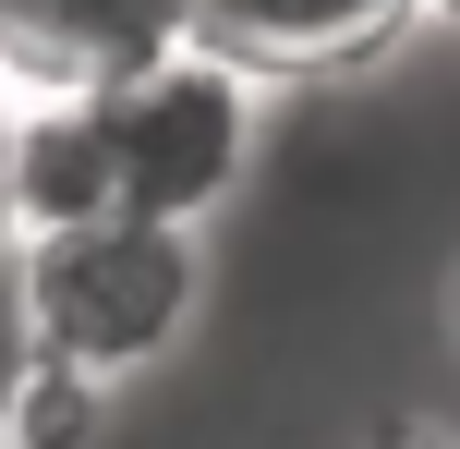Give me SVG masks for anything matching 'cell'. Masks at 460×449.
Segmentation results:
<instances>
[{
    "mask_svg": "<svg viewBox=\"0 0 460 449\" xmlns=\"http://www.w3.org/2000/svg\"><path fill=\"white\" fill-rule=\"evenodd\" d=\"M448 340H460V267H448Z\"/></svg>",
    "mask_w": 460,
    "mask_h": 449,
    "instance_id": "9c48e42d",
    "label": "cell"
},
{
    "mask_svg": "<svg viewBox=\"0 0 460 449\" xmlns=\"http://www.w3.org/2000/svg\"><path fill=\"white\" fill-rule=\"evenodd\" d=\"M267 73L230 61V49L182 37L170 61L121 73V85H97V121H110V170H121V207L146 219H182V231H207L254 194V170H267Z\"/></svg>",
    "mask_w": 460,
    "mask_h": 449,
    "instance_id": "7a4b0ae2",
    "label": "cell"
},
{
    "mask_svg": "<svg viewBox=\"0 0 460 449\" xmlns=\"http://www.w3.org/2000/svg\"><path fill=\"white\" fill-rule=\"evenodd\" d=\"M424 37H460V0H424Z\"/></svg>",
    "mask_w": 460,
    "mask_h": 449,
    "instance_id": "ba28073f",
    "label": "cell"
},
{
    "mask_svg": "<svg viewBox=\"0 0 460 449\" xmlns=\"http://www.w3.org/2000/svg\"><path fill=\"white\" fill-rule=\"evenodd\" d=\"M194 316H207V231H182V219L110 207L24 243V353H61L134 389L194 340Z\"/></svg>",
    "mask_w": 460,
    "mask_h": 449,
    "instance_id": "6da1fadb",
    "label": "cell"
},
{
    "mask_svg": "<svg viewBox=\"0 0 460 449\" xmlns=\"http://www.w3.org/2000/svg\"><path fill=\"white\" fill-rule=\"evenodd\" d=\"M24 364V231H13V207H0V377Z\"/></svg>",
    "mask_w": 460,
    "mask_h": 449,
    "instance_id": "52a82bcc",
    "label": "cell"
},
{
    "mask_svg": "<svg viewBox=\"0 0 460 449\" xmlns=\"http://www.w3.org/2000/svg\"><path fill=\"white\" fill-rule=\"evenodd\" d=\"M121 437V389L85 377L61 353H24L0 377V449H110Z\"/></svg>",
    "mask_w": 460,
    "mask_h": 449,
    "instance_id": "8992f818",
    "label": "cell"
},
{
    "mask_svg": "<svg viewBox=\"0 0 460 449\" xmlns=\"http://www.w3.org/2000/svg\"><path fill=\"white\" fill-rule=\"evenodd\" d=\"M194 37L254 61L267 85H303V73H364L400 37H424V0H194Z\"/></svg>",
    "mask_w": 460,
    "mask_h": 449,
    "instance_id": "277c9868",
    "label": "cell"
},
{
    "mask_svg": "<svg viewBox=\"0 0 460 449\" xmlns=\"http://www.w3.org/2000/svg\"><path fill=\"white\" fill-rule=\"evenodd\" d=\"M182 37L194 0H0V97H97Z\"/></svg>",
    "mask_w": 460,
    "mask_h": 449,
    "instance_id": "3957f363",
    "label": "cell"
},
{
    "mask_svg": "<svg viewBox=\"0 0 460 449\" xmlns=\"http://www.w3.org/2000/svg\"><path fill=\"white\" fill-rule=\"evenodd\" d=\"M0 207H13L24 243L121 207V170H110V121H97V97H0Z\"/></svg>",
    "mask_w": 460,
    "mask_h": 449,
    "instance_id": "5b68a950",
    "label": "cell"
}]
</instances>
